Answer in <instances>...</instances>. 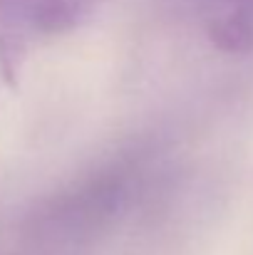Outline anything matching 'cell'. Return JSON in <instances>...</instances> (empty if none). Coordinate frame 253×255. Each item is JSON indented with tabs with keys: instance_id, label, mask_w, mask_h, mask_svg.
Masks as SVG:
<instances>
[{
	"instance_id": "1",
	"label": "cell",
	"mask_w": 253,
	"mask_h": 255,
	"mask_svg": "<svg viewBox=\"0 0 253 255\" xmlns=\"http://www.w3.org/2000/svg\"><path fill=\"white\" fill-rule=\"evenodd\" d=\"M97 0H25L27 17L45 30H60L82 17Z\"/></svg>"
}]
</instances>
